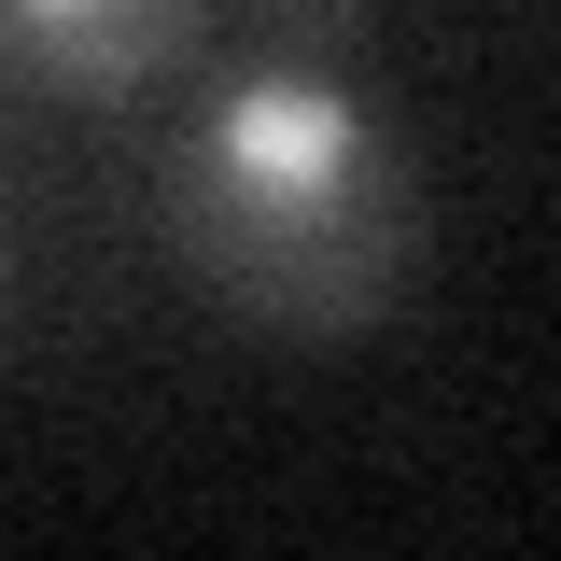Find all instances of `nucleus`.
Returning a JSON list of instances; mask_svg holds the SVG:
<instances>
[{
    "label": "nucleus",
    "mask_w": 561,
    "mask_h": 561,
    "mask_svg": "<svg viewBox=\"0 0 561 561\" xmlns=\"http://www.w3.org/2000/svg\"><path fill=\"white\" fill-rule=\"evenodd\" d=\"M154 210H169V253L225 309L280 323V337H351L421 267V169H408V140L379 127L323 57L225 70L197 113H183V140H169Z\"/></svg>",
    "instance_id": "1"
},
{
    "label": "nucleus",
    "mask_w": 561,
    "mask_h": 561,
    "mask_svg": "<svg viewBox=\"0 0 561 561\" xmlns=\"http://www.w3.org/2000/svg\"><path fill=\"white\" fill-rule=\"evenodd\" d=\"M210 0H0V43H14V84H154V70L197 43Z\"/></svg>",
    "instance_id": "2"
},
{
    "label": "nucleus",
    "mask_w": 561,
    "mask_h": 561,
    "mask_svg": "<svg viewBox=\"0 0 561 561\" xmlns=\"http://www.w3.org/2000/svg\"><path fill=\"white\" fill-rule=\"evenodd\" d=\"M351 14H365V0H267V28H280V57H323V43H337Z\"/></svg>",
    "instance_id": "3"
},
{
    "label": "nucleus",
    "mask_w": 561,
    "mask_h": 561,
    "mask_svg": "<svg viewBox=\"0 0 561 561\" xmlns=\"http://www.w3.org/2000/svg\"><path fill=\"white\" fill-rule=\"evenodd\" d=\"M0 99H14V43H0Z\"/></svg>",
    "instance_id": "4"
}]
</instances>
